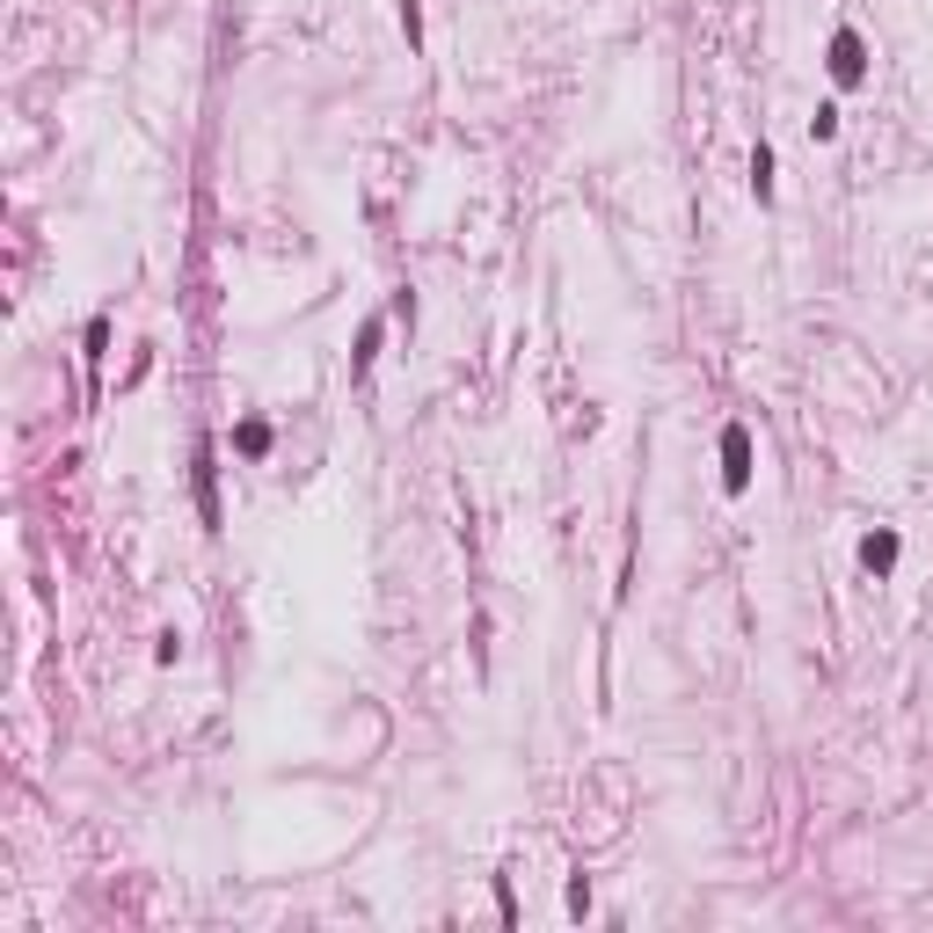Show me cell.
I'll return each mask as SVG.
<instances>
[{
  "label": "cell",
  "mask_w": 933,
  "mask_h": 933,
  "mask_svg": "<svg viewBox=\"0 0 933 933\" xmlns=\"http://www.w3.org/2000/svg\"><path fill=\"white\" fill-rule=\"evenodd\" d=\"M241 452H271V423H241Z\"/></svg>",
  "instance_id": "cell-4"
},
{
  "label": "cell",
  "mask_w": 933,
  "mask_h": 933,
  "mask_svg": "<svg viewBox=\"0 0 933 933\" xmlns=\"http://www.w3.org/2000/svg\"><path fill=\"white\" fill-rule=\"evenodd\" d=\"M751 183H759V197H766V190H773V153H766V147H759V153H751Z\"/></svg>",
  "instance_id": "cell-5"
},
{
  "label": "cell",
  "mask_w": 933,
  "mask_h": 933,
  "mask_svg": "<svg viewBox=\"0 0 933 933\" xmlns=\"http://www.w3.org/2000/svg\"><path fill=\"white\" fill-rule=\"evenodd\" d=\"M860 74H868V51H860L854 29H838V37H832V80H838V88H854Z\"/></svg>",
  "instance_id": "cell-2"
},
{
  "label": "cell",
  "mask_w": 933,
  "mask_h": 933,
  "mask_svg": "<svg viewBox=\"0 0 933 933\" xmlns=\"http://www.w3.org/2000/svg\"><path fill=\"white\" fill-rule=\"evenodd\" d=\"M722 482H730V489H744V482H751V431H744V423H730V431H722Z\"/></svg>",
  "instance_id": "cell-1"
},
{
  "label": "cell",
  "mask_w": 933,
  "mask_h": 933,
  "mask_svg": "<svg viewBox=\"0 0 933 933\" xmlns=\"http://www.w3.org/2000/svg\"><path fill=\"white\" fill-rule=\"evenodd\" d=\"M860 569H868V576L897 569V533H868V540H860Z\"/></svg>",
  "instance_id": "cell-3"
}]
</instances>
